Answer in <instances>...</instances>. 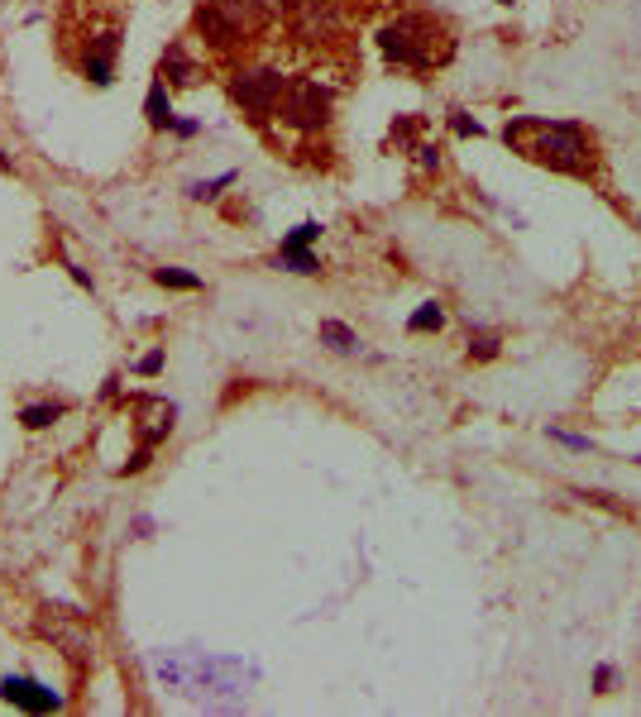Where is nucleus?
Segmentation results:
<instances>
[{"label":"nucleus","instance_id":"nucleus-11","mask_svg":"<svg viewBox=\"0 0 641 717\" xmlns=\"http://www.w3.org/2000/svg\"><path fill=\"white\" fill-rule=\"evenodd\" d=\"M163 77H173V82H197V67L182 58V48H173V53L163 58Z\"/></svg>","mask_w":641,"mask_h":717},{"label":"nucleus","instance_id":"nucleus-16","mask_svg":"<svg viewBox=\"0 0 641 717\" xmlns=\"http://www.w3.org/2000/svg\"><path fill=\"white\" fill-rule=\"evenodd\" d=\"M230 182H235V173L216 177V182H197V187H192V196H197V201H206V196H216V192H221V187H230Z\"/></svg>","mask_w":641,"mask_h":717},{"label":"nucleus","instance_id":"nucleus-2","mask_svg":"<svg viewBox=\"0 0 641 717\" xmlns=\"http://www.w3.org/2000/svg\"><path fill=\"white\" fill-rule=\"evenodd\" d=\"M436 39H441V34H431V24L426 20H398L378 34L388 63L412 67V72H426L431 63H441L445 53H450V44H436Z\"/></svg>","mask_w":641,"mask_h":717},{"label":"nucleus","instance_id":"nucleus-12","mask_svg":"<svg viewBox=\"0 0 641 717\" xmlns=\"http://www.w3.org/2000/svg\"><path fill=\"white\" fill-rule=\"evenodd\" d=\"M407 326H412V330H441V326H445V311H441L436 302H426V306L417 311V316L407 321Z\"/></svg>","mask_w":641,"mask_h":717},{"label":"nucleus","instance_id":"nucleus-10","mask_svg":"<svg viewBox=\"0 0 641 717\" xmlns=\"http://www.w3.org/2000/svg\"><path fill=\"white\" fill-rule=\"evenodd\" d=\"M321 340H326L335 354H350V349L359 345V340H354V330H345L340 321H321Z\"/></svg>","mask_w":641,"mask_h":717},{"label":"nucleus","instance_id":"nucleus-6","mask_svg":"<svg viewBox=\"0 0 641 717\" xmlns=\"http://www.w3.org/2000/svg\"><path fill=\"white\" fill-rule=\"evenodd\" d=\"M44 631L63 646L72 660H91V631L87 627H77L67 612H53V617H44Z\"/></svg>","mask_w":641,"mask_h":717},{"label":"nucleus","instance_id":"nucleus-14","mask_svg":"<svg viewBox=\"0 0 641 717\" xmlns=\"http://www.w3.org/2000/svg\"><path fill=\"white\" fill-rule=\"evenodd\" d=\"M58 412H63L58 402H53V407H24V426H29V431H39V426H48Z\"/></svg>","mask_w":641,"mask_h":717},{"label":"nucleus","instance_id":"nucleus-21","mask_svg":"<svg viewBox=\"0 0 641 717\" xmlns=\"http://www.w3.org/2000/svg\"><path fill=\"white\" fill-rule=\"evenodd\" d=\"M158 369H163V354H149V359L139 364V373H158Z\"/></svg>","mask_w":641,"mask_h":717},{"label":"nucleus","instance_id":"nucleus-17","mask_svg":"<svg viewBox=\"0 0 641 717\" xmlns=\"http://www.w3.org/2000/svg\"><path fill=\"white\" fill-rule=\"evenodd\" d=\"M316 235H321V225H311V220H307V225H297V230H292V235L283 239V244H311Z\"/></svg>","mask_w":641,"mask_h":717},{"label":"nucleus","instance_id":"nucleus-22","mask_svg":"<svg viewBox=\"0 0 641 717\" xmlns=\"http://www.w3.org/2000/svg\"><path fill=\"white\" fill-rule=\"evenodd\" d=\"M259 5H264V15H268V10H283V5H292V0H259Z\"/></svg>","mask_w":641,"mask_h":717},{"label":"nucleus","instance_id":"nucleus-7","mask_svg":"<svg viewBox=\"0 0 641 717\" xmlns=\"http://www.w3.org/2000/svg\"><path fill=\"white\" fill-rule=\"evenodd\" d=\"M39 684H29V679H10L5 684V694L15 698V703H24V708H58V698L53 694H34Z\"/></svg>","mask_w":641,"mask_h":717},{"label":"nucleus","instance_id":"nucleus-19","mask_svg":"<svg viewBox=\"0 0 641 717\" xmlns=\"http://www.w3.org/2000/svg\"><path fill=\"white\" fill-rule=\"evenodd\" d=\"M555 440H560V445H570V450H589V440H584V435H570V431H551Z\"/></svg>","mask_w":641,"mask_h":717},{"label":"nucleus","instance_id":"nucleus-13","mask_svg":"<svg viewBox=\"0 0 641 717\" xmlns=\"http://www.w3.org/2000/svg\"><path fill=\"white\" fill-rule=\"evenodd\" d=\"M158 283H163V287H182V292H197L201 278L182 273V268H158Z\"/></svg>","mask_w":641,"mask_h":717},{"label":"nucleus","instance_id":"nucleus-3","mask_svg":"<svg viewBox=\"0 0 641 717\" xmlns=\"http://www.w3.org/2000/svg\"><path fill=\"white\" fill-rule=\"evenodd\" d=\"M283 91H288V77H283V72H273V67H244L240 77L230 82V96H235V106L249 110V120H268V115H278Z\"/></svg>","mask_w":641,"mask_h":717},{"label":"nucleus","instance_id":"nucleus-18","mask_svg":"<svg viewBox=\"0 0 641 717\" xmlns=\"http://www.w3.org/2000/svg\"><path fill=\"white\" fill-rule=\"evenodd\" d=\"M613 679H618V674H613V665H598V674H594L598 694H608V689H613Z\"/></svg>","mask_w":641,"mask_h":717},{"label":"nucleus","instance_id":"nucleus-9","mask_svg":"<svg viewBox=\"0 0 641 717\" xmlns=\"http://www.w3.org/2000/svg\"><path fill=\"white\" fill-rule=\"evenodd\" d=\"M278 268H292V273H321V263L307 254V244H283V254H278Z\"/></svg>","mask_w":641,"mask_h":717},{"label":"nucleus","instance_id":"nucleus-8","mask_svg":"<svg viewBox=\"0 0 641 717\" xmlns=\"http://www.w3.org/2000/svg\"><path fill=\"white\" fill-rule=\"evenodd\" d=\"M149 125H154V130H168V125H173V101H168L163 77H158L154 91H149Z\"/></svg>","mask_w":641,"mask_h":717},{"label":"nucleus","instance_id":"nucleus-5","mask_svg":"<svg viewBox=\"0 0 641 717\" xmlns=\"http://www.w3.org/2000/svg\"><path fill=\"white\" fill-rule=\"evenodd\" d=\"M134 416H139V421H134V431H139V455L130 459V469H139V464H144V450H149V445H158V440H163V435L173 431V402H163V397H134Z\"/></svg>","mask_w":641,"mask_h":717},{"label":"nucleus","instance_id":"nucleus-4","mask_svg":"<svg viewBox=\"0 0 641 717\" xmlns=\"http://www.w3.org/2000/svg\"><path fill=\"white\" fill-rule=\"evenodd\" d=\"M278 120L297 134H316L331 120V96L321 91V82H292L278 101Z\"/></svg>","mask_w":641,"mask_h":717},{"label":"nucleus","instance_id":"nucleus-15","mask_svg":"<svg viewBox=\"0 0 641 717\" xmlns=\"http://www.w3.org/2000/svg\"><path fill=\"white\" fill-rule=\"evenodd\" d=\"M469 354H474V359H493V354H498V335H479V340H469Z\"/></svg>","mask_w":641,"mask_h":717},{"label":"nucleus","instance_id":"nucleus-20","mask_svg":"<svg viewBox=\"0 0 641 717\" xmlns=\"http://www.w3.org/2000/svg\"><path fill=\"white\" fill-rule=\"evenodd\" d=\"M455 130H460V134H479V125H474L469 115H455Z\"/></svg>","mask_w":641,"mask_h":717},{"label":"nucleus","instance_id":"nucleus-1","mask_svg":"<svg viewBox=\"0 0 641 717\" xmlns=\"http://www.w3.org/2000/svg\"><path fill=\"white\" fill-rule=\"evenodd\" d=\"M503 144L512 153L531 158V163H541V168H555V173H570V177L594 173V139L579 125H570V120H536V115L508 120Z\"/></svg>","mask_w":641,"mask_h":717},{"label":"nucleus","instance_id":"nucleus-23","mask_svg":"<svg viewBox=\"0 0 641 717\" xmlns=\"http://www.w3.org/2000/svg\"><path fill=\"white\" fill-rule=\"evenodd\" d=\"M503 5H512V0H503Z\"/></svg>","mask_w":641,"mask_h":717}]
</instances>
